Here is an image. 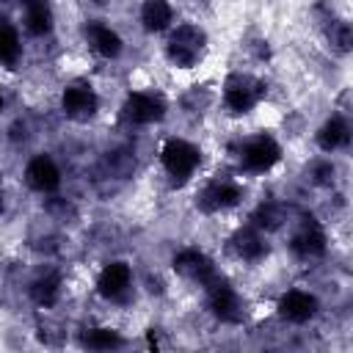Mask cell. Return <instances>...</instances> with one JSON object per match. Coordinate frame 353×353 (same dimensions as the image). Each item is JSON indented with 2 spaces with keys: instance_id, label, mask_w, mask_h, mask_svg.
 <instances>
[{
  "instance_id": "cell-24",
  "label": "cell",
  "mask_w": 353,
  "mask_h": 353,
  "mask_svg": "<svg viewBox=\"0 0 353 353\" xmlns=\"http://www.w3.org/2000/svg\"><path fill=\"white\" fill-rule=\"evenodd\" d=\"M312 174H314V182L317 185H331L334 182V165L331 163H317Z\"/></svg>"
},
{
  "instance_id": "cell-11",
  "label": "cell",
  "mask_w": 353,
  "mask_h": 353,
  "mask_svg": "<svg viewBox=\"0 0 353 353\" xmlns=\"http://www.w3.org/2000/svg\"><path fill=\"white\" fill-rule=\"evenodd\" d=\"M240 196H243V190H240L234 182H229V179H215V182L204 185V190L199 193V207H201L204 212L229 210V207H234V204L240 201Z\"/></svg>"
},
{
  "instance_id": "cell-20",
  "label": "cell",
  "mask_w": 353,
  "mask_h": 353,
  "mask_svg": "<svg viewBox=\"0 0 353 353\" xmlns=\"http://www.w3.org/2000/svg\"><path fill=\"white\" fill-rule=\"evenodd\" d=\"M58 295H61V276L58 273H47V276H41V279H36L33 284H30V298H33V303H39V306H52L55 301H58Z\"/></svg>"
},
{
  "instance_id": "cell-1",
  "label": "cell",
  "mask_w": 353,
  "mask_h": 353,
  "mask_svg": "<svg viewBox=\"0 0 353 353\" xmlns=\"http://www.w3.org/2000/svg\"><path fill=\"white\" fill-rule=\"evenodd\" d=\"M204 50H207V33H204L199 25H190V22L176 25V28L171 30V36H168V44H165L168 61H171L174 66H179V69L196 66V63L201 61Z\"/></svg>"
},
{
  "instance_id": "cell-26",
  "label": "cell",
  "mask_w": 353,
  "mask_h": 353,
  "mask_svg": "<svg viewBox=\"0 0 353 353\" xmlns=\"http://www.w3.org/2000/svg\"><path fill=\"white\" fill-rule=\"evenodd\" d=\"M0 212H3V199H0Z\"/></svg>"
},
{
  "instance_id": "cell-5",
  "label": "cell",
  "mask_w": 353,
  "mask_h": 353,
  "mask_svg": "<svg viewBox=\"0 0 353 353\" xmlns=\"http://www.w3.org/2000/svg\"><path fill=\"white\" fill-rule=\"evenodd\" d=\"M281 160V146L276 143V138L270 135H256L248 138L240 149V163L248 171H270L276 163Z\"/></svg>"
},
{
  "instance_id": "cell-13",
  "label": "cell",
  "mask_w": 353,
  "mask_h": 353,
  "mask_svg": "<svg viewBox=\"0 0 353 353\" xmlns=\"http://www.w3.org/2000/svg\"><path fill=\"white\" fill-rule=\"evenodd\" d=\"M317 306L320 303H317V298L312 292H306V290H290L279 301V314L284 320H290V323H306V320H312L317 314Z\"/></svg>"
},
{
  "instance_id": "cell-6",
  "label": "cell",
  "mask_w": 353,
  "mask_h": 353,
  "mask_svg": "<svg viewBox=\"0 0 353 353\" xmlns=\"http://www.w3.org/2000/svg\"><path fill=\"white\" fill-rule=\"evenodd\" d=\"M121 116L130 124H152L160 121L165 116V99L160 94H146V91H135L124 99L121 105Z\"/></svg>"
},
{
  "instance_id": "cell-23",
  "label": "cell",
  "mask_w": 353,
  "mask_h": 353,
  "mask_svg": "<svg viewBox=\"0 0 353 353\" xmlns=\"http://www.w3.org/2000/svg\"><path fill=\"white\" fill-rule=\"evenodd\" d=\"M328 41H331V44H334L339 52H347V50H350V41H353L350 25H347L345 19L331 22V28H328Z\"/></svg>"
},
{
  "instance_id": "cell-16",
  "label": "cell",
  "mask_w": 353,
  "mask_h": 353,
  "mask_svg": "<svg viewBox=\"0 0 353 353\" xmlns=\"http://www.w3.org/2000/svg\"><path fill=\"white\" fill-rule=\"evenodd\" d=\"M350 143V127L342 116H331L320 130H317V146L323 152H336Z\"/></svg>"
},
{
  "instance_id": "cell-3",
  "label": "cell",
  "mask_w": 353,
  "mask_h": 353,
  "mask_svg": "<svg viewBox=\"0 0 353 353\" xmlns=\"http://www.w3.org/2000/svg\"><path fill=\"white\" fill-rule=\"evenodd\" d=\"M265 97V83L254 74H232L223 85V102L232 113H248Z\"/></svg>"
},
{
  "instance_id": "cell-17",
  "label": "cell",
  "mask_w": 353,
  "mask_h": 353,
  "mask_svg": "<svg viewBox=\"0 0 353 353\" xmlns=\"http://www.w3.org/2000/svg\"><path fill=\"white\" fill-rule=\"evenodd\" d=\"M25 8V28L33 36H44L52 30V11L47 6V0H22Z\"/></svg>"
},
{
  "instance_id": "cell-12",
  "label": "cell",
  "mask_w": 353,
  "mask_h": 353,
  "mask_svg": "<svg viewBox=\"0 0 353 353\" xmlns=\"http://www.w3.org/2000/svg\"><path fill=\"white\" fill-rule=\"evenodd\" d=\"M132 284V270L127 262H108L97 279V290L102 298H110V301H119Z\"/></svg>"
},
{
  "instance_id": "cell-21",
  "label": "cell",
  "mask_w": 353,
  "mask_h": 353,
  "mask_svg": "<svg viewBox=\"0 0 353 353\" xmlns=\"http://www.w3.org/2000/svg\"><path fill=\"white\" fill-rule=\"evenodd\" d=\"M80 342H83V347H88V350H116V347L124 345L121 334L113 331V328H88V331L80 336Z\"/></svg>"
},
{
  "instance_id": "cell-4",
  "label": "cell",
  "mask_w": 353,
  "mask_h": 353,
  "mask_svg": "<svg viewBox=\"0 0 353 353\" xmlns=\"http://www.w3.org/2000/svg\"><path fill=\"white\" fill-rule=\"evenodd\" d=\"M204 287H207L210 309H212V314H215L218 320H223V323H240V320L245 317L243 301H240L237 290H234L226 279L215 276V279H212V281H207Z\"/></svg>"
},
{
  "instance_id": "cell-2",
  "label": "cell",
  "mask_w": 353,
  "mask_h": 353,
  "mask_svg": "<svg viewBox=\"0 0 353 353\" xmlns=\"http://www.w3.org/2000/svg\"><path fill=\"white\" fill-rule=\"evenodd\" d=\"M160 160H163V168L174 176V182H185L193 176V171L199 168L201 163V152L199 146H193L190 141H182V138H168L163 152H160Z\"/></svg>"
},
{
  "instance_id": "cell-7",
  "label": "cell",
  "mask_w": 353,
  "mask_h": 353,
  "mask_svg": "<svg viewBox=\"0 0 353 353\" xmlns=\"http://www.w3.org/2000/svg\"><path fill=\"white\" fill-rule=\"evenodd\" d=\"M174 270H176L179 276L190 279V281H199L201 287L218 276L212 259H210L204 251H199V248H182V251L174 256Z\"/></svg>"
},
{
  "instance_id": "cell-15",
  "label": "cell",
  "mask_w": 353,
  "mask_h": 353,
  "mask_svg": "<svg viewBox=\"0 0 353 353\" xmlns=\"http://www.w3.org/2000/svg\"><path fill=\"white\" fill-rule=\"evenodd\" d=\"M85 39L88 44L102 55V58H116L121 52V36L116 30H110L102 22H91L85 25Z\"/></svg>"
},
{
  "instance_id": "cell-25",
  "label": "cell",
  "mask_w": 353,
  "mask_h": 353,
  "mask_svg": "<svg viewBox=\"0 0 353 353\" xmlns=\"http://www.w3.org/2000/svg\"><path fill=\"white\" fill-rule=\"evenodd\" d=\"M0 108H3V94H0Z\"/></svg>"
},
{
  "instance_id": "cell-8",
  "label": "cell",
  "mask_w": 353,
  "mask_h": 353,
  "mask_svg": "<svg viewBox=\"0 0 353 353\" xmlns=\"http://www.w3.org/2000/svg\"><path fill=\"white\" fill-rule=\"evenodd\" d=\"M61 108H63V113H66L69 119H74V121H88V119L97 113V108H99V97H97L94 88H88V85H69V88H63V94H61Z\"/></svg>"
},
{
  "instance_id": "cell-10",
  "label": "cell",
  "mask_w": 353,
  "mask_h": 353,
  "mask_svg": "<svg viewBox=\"0 0 353 353\" xmlns=\"http://www.w3.org/2000/svg\"><path fill=\"white\" fill-rule=\"evenodd\" d=\"M290 248L301 256V259H314L325 251V232L320 229V223L314 218H303L298 232L290 240Z\"/></svg>"
},
{
  "instance_id": "cell-18",
  "label": "cell",
  "mask_w": 353,
  "mask_h": 353,
  "mask_svg": "<svg viewBox=\"0 0 353 353\" xmlns=\"http://www.w3.org/2000/svg\"><path fill=\"white\" fill-rule=\"evenodd\" d=\"M171 19H174V11H171L168 0H146L141 6V22H143V28L149 33L165 30L171 25Z\"/></svg>"
},
{
  "instance_id": "cell-14",
  "label": "cell",
  "mask_w": 353,
  "mask_h": 353,
  "mask_svg": "<svg viewBox=\"0 0 353 353\" xmlns=\"http://www.w3.org/2000/svg\"><path fill=\"white\" fill-rule=\"evenodd\" d=\"M232 248L240 259L245 262H259L265 254H268V243L265 237L259 234L256 226H245V229H237L234 237H232Z\"/></svg>"
},
{
  "instance_id": "cell-9",
  "label": "cell",
  "mask_w": 353,
  "mask_h": 353,
  "mask_svg": "<svg viewBox=\"0 0 353 353\" xmlns=\"http://www.w3.org/2000/svg\"><path fill=\"white\" fill-rule=\"evenodd\" d=\"M25 182L36 190V193H52L61 185V171L52 163V157L47 154H36L30 157V163L25 165Z\"/></svg>"
},
{
  "instance_id": "cell-22",
  "label": "cell",
  "mask_w": 353,
  "mask_h": 353,
  "mask_svg": "<svg viewBox=\"0 0 353 353\" xmlns=\"http://www.w3.org/2000/svg\"><path fill=\"white\" fill-rule=\"evenodd\" d=\"M281 221H284V210L279 204H262L254 212V226L256 229H276V226H281Z\"/></svg>"
},
{
  "instance_id": "cell-19",
  "label": "cell",
  "mask_w": 353,
  "mask_h": 353,
  "mask_svg": "<svg viewBox=\"0 0 353 353\" xmlns=\"http://www.w3.org/2000/svg\"><path fill=\"white\" fill-rule=\"evenodd\" d=\"M22 58V44H19V33L6 22L0 19V63L14 69Z\"/></svg>"
}]
</instances>
